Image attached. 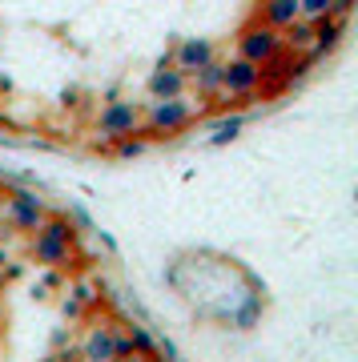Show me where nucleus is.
Segmentation results:
<instances>
[{
	"mask_svg": "<svg viewBox=\"0 0 358 362\" xmlns=\"http://www.w3.org/2000/svg\"><path fill=\"white\" fill-rule=\"evenodd\" d=\"M125 334H129V346H133V358H157V354H161V350H157V338L149 334L145 326L133 322Z\"/></svg>",
	"mask_w": 358,
	"mask_h": 362,
	"instance_id": "obj_15",
	"label": "nucleus"
},
{
	"mask_svg": "<svg viewBox=\"0 0 358 362\" xmlns=\"http://www.w3.org/2000/svg\"><path fill=\"white\" fill-rule=\"evenodd\" d=\"M93 129H97V141H109V145H113L117 137L137 133L141 129V105H133V101H109L101 113H97Z\"/></svg>",
	"mask_w": 358,
	"mask_h": 362,
	"instance_id": "obj_2",
	"label": "nucleus"
},
{
	"mask_svg": "<svg viewBox=\"0 0 358 362\" xmlns=\"http://www.w3.org/2000/svg\"><path fill=\"white\" fill-rule=\"evenodd\" d=\"M258 85H262V65L246 61V57L221 61V93H254Z\"/></svg>",
	"mask_w": 358,
	"mask_h": 362,
	"instance_id": "obj_5",
	"label": "nucleus"
},
{
	"mask_svg": "<svg viewBox=\"0 0 358 362\" xmlns=\"http://www.w3.org/2000/svg\"><path fill=\"white\" fill-rule=\"evenodd\" d=\"M69 298H73V302H81L85 310H89V306H97V290H93L89 282H77L73 290H69Z\"/></svg>",
	"mask_w": 358,
	"mask_h": 362,
	"instance_id": "obj_19",
	"label": "nucleus"
},
{
	"mask_svg": "<svg viewBox=\"0 0 358 362\" xmlns=\"http://www.w3.org/2000/svg\"><path fill=\"white\" fill-rule=\"evenodd\" d=\"M129 354H133V346H129V334H121V330H117V358H129Z\"/></svg>",
	"mask_w": 358,
	"mask_h": 362,
	"instance_id": "obj_20",
	"label": "nucleus"
},
{
	"mask_svg": "<svg viewBox=\"0 0 358 362\" xmlns=\"http://www.w3.org/2000/svg\"><path fill=\"white\" fill-rule=\"evenodd\" d=\"M294 16H302L298 0H262V13H258V21H266V25H274V28H286Z\"/></svg>",
	"mask_w": 358,
	"mask_h": 362,
	"instance_id": "obj_13",
	"label": "nucleus"
},
{
	"mask_svg": "<svg viewBox=\"0 0 358 362\" xmlns=\"http://www.w3.org/2000/svg\"><path fill=\"white\" fill-rule=\"evenodd\" d=\"M330 4L334 0H298V8L306 21H318V16H330Z\"/></svg>",
	"mask_w": 358,
	"mask_h": 362,
	"instance_id": "obj_18",
	"label": "nucleus"
},
{
	"mask_svg": "<svg viewBox=\"0 0 358 362\" xmlns=\"http://www.w3.org/2000/svg\"><path fill=\"white\" fill-rule=\"evenodd\" d=\"M278 49H282V28L266 25V21H250L238 33V57L254 61V65H266Z\"/></svg>",
	"mask_w": 358,
	"mask_h": 362,
	"instance_id": "obj_3",
	"label": "nucleus"
},
{
	"mask_svg": "<svg viewBox=\"0 0 358 362\" xmlns=\"http://www.w3.org/2000/svg\"><path fill=\"white\" fill-rule=\"evenodd\" d=\"M145 149H149V141H145L141 133H129V137H117L113 141V153L121 157V161H133V157H141Z\"/></svg>",
	"mask_w": 358,
	"mask_h": 362,
	"instance_id": "obj_17",
	"label": "nucleus"
},
{
	"mask_svg": "<svg viewBox=\"0 0 358 362\" xmlns=\"http://www.w3.org/2000/svg\"><path fill=\"white\" fill-rule=\"evenodd\" d=\"M218 52H214V40H205V37H185L173 45V65L190 77V73H197V69L205 65V61H214Z\"/></svg>",
	"mask_w": 358,
	"mask_h": 362,
	"instance_id": "obj_6",
	"label": "nucleus"
},
{
	"mask_svg": "<svg viewBox=\"0 0 358 362\" xmlns=\"http://www.w3.org/2000/svg\"><path fill=\"white\" fill-rule=\"evenodd\" d=\"M85 358H117V326H93L85 346H81Z\"/></svg>",
	"mask_w": 358,
	"mask_h": 362,
	"instance_id": "obj_10",
	"label": "nucleus"
},
{
	"mask_svg": "<svg viewBox=\"0 0 358 362\" xmlns=\"http://www.w3.org/2000/svg\"><path fill=\"white\" fill-rule=\"evenodd\" d=\"M185 89H190V77H185L178 65H157V69H154V77H149V97H154V101L181 97Z\"/></svg>",
	"mask_w": 358,
	"mask_h": 362,
	"instance_id": "obj_8",
	"label": "nucleus"
},
{
	"mask_svg": "<svg viewBox=\"0 0 358 362\" xmlns=\"http://www.w3.org/2000/svg\"><path fill=\"white\" fill-rule=\"evenodd\" d=\"M246 125V109H226L221 121H214V129H209V145L218 149V145H230Z\"/></svg>",
	"mask_w": 358,
	"mask_h": 362,
	"instance_id": "obj_12",
	"label": "nucleus"
},
{
	"mask_svg": "<svg viewBox=\"0 0 358 362\" xmlns=\"http://www.w3.org/2000/svg\"><path fill=\"white\" fill-rule=\"evenodd\" d=\"M193 117H197V105L181 97H169V101H154L145 113H141V137L145 141H161V137H178L181 129H190Z\"/></svg>",
	"mask_w": 358,
	"mask_h": 362,
	"instance_id": "obj_1",
	"label": "nucleus"
},
{
	"mask_svg": "<svg viewBox=\"0 0 358 362\" xmlns=\"http://www.w3.org/2000/svg\"><path fill=\"white\" fill-rule=\"evenodd\" d=\"M33 258L40 262V266H69V262H73V242H57V238H49V233H33Z\"/></svg>",
	"mask_w": 358,
	"mask_h": 362,
	"instance_id": "obj_9",
	"label": "nucleus"
},
{
	"mask_svg": "<svg viewBox=\"0 0 358 362\" xmlns=\"http://www.w3.org/2000/svg\"><path fill=\"white\" fill-rule=\"evenodd\" d=\"M346 37V21L342 16H318L314 21V45H310V57L322 61V57H330Z\"/></svg>",
	"mask_w": 358,
	"mask_h": 362,
	"instance_id": "obj_7",
	"label": "nucleus"
},
{
	"mask_svg": "<svg viewBox=\"0 0 358 362\" xmlns=\"http://www.w3.org/2000/svg\"><path fill=\"white\" fill-rule=\"evenodd\" d=\"M282 45H286L290 52L310 49V45H314V21H306V16H294L290 25L282 28Z\"/></svg>",
	"mask_w": 358,
	"mask_h": 362,
	"instance_id": "obj_14",
	"label": "nucleus"
},
{
	"mask_svg": "<svg viewBox=\"0 0 358 362\" xmlns=\"http://www.w3.org/2000/svg\"><path fill=\"white\" fill-rule=\"evenodd\" d=\"M21 274H25V266H21V262H13V266H4V274H0V278H4V282H16Z\"/></svg>",
	"mask_w": 358,
	"mask_h": 362,
	"instance_id": "obj_21",
	"label": "nucleus"
},
{
	"mask_svg": "<svg viewBox=\"0 0 358 362\" xmlns=\"http://www.w3.org/2000/svg\"><path fill=\"white\" fill-rule=\"evenodd\" d=\"M190 85L197 89V97H205V101H209V97H218V93H221V61H218V57H214V61H205L197 73H190Z\"/></svg>",
	"mask_w": 358,
	"mask_h": 362,
	"instance_id": "obj_11",
	"label": "nucleus"
},
{
	"mask_svg": "<svg viewBox=\"0 0 358 362\" xmlns=\"http://www.w3.org/2000/svg\"><path fill=\"white\" fill-rule=\"evenodd\" d=\"M40 233H49V238H57V242H73L77 246V230H73V218H64V214H52L40 221Z\"/></svg>",
	"mask_w": 358,
	"mask_h": 362,
	"instance_id": "obj_16",
	"label": "nucleus"
},
{
	"mask_svg": "<svg viewBox=\"0 0 358 362\" xmlns=\"http://www.w3.org/2000/svg\"><path fill=\"white\" fill-rule=\"evenodd\" d=\"M4 218L13 221L21 233H37L40 221L49 218V206L37 189H8V206H4Z\"/></svg>",
	"mask_w": 358,
	"mask_h": 362,
	"instance_id": "obj_4",
	"label": "nucleus"
}]
</instances>
